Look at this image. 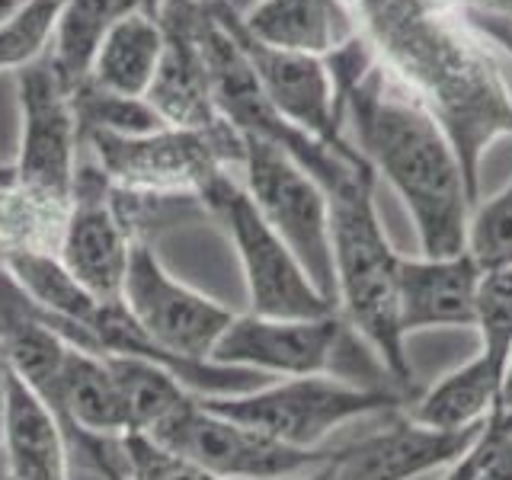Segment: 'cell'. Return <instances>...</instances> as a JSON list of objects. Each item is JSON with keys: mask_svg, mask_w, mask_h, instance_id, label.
<instances>
[{"mask_svg": "<svg viewBox=\"0 0 512 480\" xmlns=\"http://www.w3.org/2000/svg\"><path fill=\"white\" fill-rule=\"evenodd\" d=\"M356 148L375 176H384L416 224L423 256L468 250L474 192L464 180L452 138L436 116L384 68V61L349 93L343 109Z\"/></svg>", "mask_w": 512, "mask_h": 480, "instance_id": "cell-1", "label": "cell"}, {"mask_svg": "<svg viewBox=\"0 0 512 480\" xmlns=\"http://www.w3.org/2000/svg\"><path fill=\"white\" fill-rule=\"evenodd\" d=\"M375 170L359 167L327 192L330 240L336 269V311L375 346L397 384L416 400V381L407 336L397 320V269L400 253L391 247L375 205Z\"/></svg>", "mask_w": 512, "mask_h": 480, "instance_id": "cell-2", "label": "cell"}, {"mask_svg": "<svg viewBox=\"0 0 512 480\" xmlns=\"http://www.w3.org/2000/svg\"><path fill=\"white\" fill-rule=\"evenodd\" d=\"M122 304L141 333L164 352L170 372L199 397L247 394L272 381L244 368L215 365L212 352L237 317L221 301L173 279L148 240H135L128 260Z\"/></svg>", "mask_w": 512, "mask_h": 480, "instance_id": "cell-3", "label": "cell"}, {"mask_svg": "<svg viewBox=\"0 0 512 480\" xmlns=\"http://www.w3.org/2000/svg\"><path fill=\"white\" fill-rule=\"evenodd\" d=\"M215 365L244 368L263 378L330 375L372 391L410 394L381 362L375 346L340 311L320 317H260L237 314L212 352ZM413 404V400H410Z\"/></svg>", "mask_w": 512, "mask_h": 480, "instance_id": "cell-4", "label": "cell"}, {"mask_svg": "<svg viewBox=\"0 0 512 480\" xmlns=\"http://www.w3.org/2000/svg\"><path fill=\"white\" fill-rule=\"evenodd\" d=\"M80 151H87L122 192L199 199L215 176L240 167L244 138L221 119L212 128H160L132 138L90 132L80 135Z\"/></svg>", "mask_w": 512, "mask_h": 480, "instance_id": "cell-5", "label": "cell"}, {"mask_svg": "<svg viewBox=\"0 0 512 480\" xmlns=\"http://www.w3.org/2000/svg\"><path fill=\"white\" fill-rule=\"evenodd\" d=\"M199 400L208 410L247 423L292 448H324L330 432L352 420L410 410V400L394 391L356 388L330 375L272 378L247 394Z\"/></svg>", "mask_w": 512, "mask_h": 480, "instance_id": "cell-6", "label": "cell"}, {"mask_svg": "<svg viewBox=\"0 0 512 480\" xmlns=\"http://www.w3.org/2000/svg\"><path fill=\"white\" fill-rule=\"evenodd\" d=\"M199 205L208 218L221 224L237 250L250 295V314L320 317L336 311V304L311 282L285 240L266 224L244 183H237L231 173H221L199 192Z\"/></svg>", "mask_w": 512, "mask_h": 480, "instance_id": "cell-7", "label": "cell"}, {"mask_svg": "<svg viewBox=\"0 0 512 480\" xmlns=\"http://www.w3.org/2000/svg\"><path fill=\"white\" fill-rule=\"evenodd\" d=\"M244 138V189L266 224L295 253L311 282L336 304V269L330 240V202L311 173L263 138Z\"/></svg>", "mask_w": 512, "mask_h": 480, "instance_id": "cell-8", "label": "cell"}, {"mask_svg": "<svg viewBox=\"0 0 512 480\" xmlns=\"http://www.w3.org/2000/svg\"><path fill=\"white\" fill-rule=\"evenodd\" d=\"M148 436L196 461L218 480H295L324 468L340 452V445L292 448L247 423L208 410L199 397H192Z\"/></svg>", "mask_w": 512, "mask_h": 480, "instance_id": "cell-9", "label": "cell"}, {"mask_svg": "<svg viewBox=\"0 0 512 480\" xmlns=\"http://www.w3.org/2000/svg\"><path fill=\"white\" fill-rule=\"evenodd\" d=\"M16 96L23 116L20 157L13 164L16 186L71 205L80 160V125L71 90L61 84L48 55L16 71Z\"/></svg>", "mask_w": 512, "mask_h": 480, "instance_id": "cell-10", "label": "cell"}, {"mask_svg": "<svg viewBox=\"0 0 512 480\" xmlns=\"http://www.w3.org/2000/svg\"><path fill=\"white\" fill-rule=\"evenodd\" d=\"M132 247L135 237L116 208L112 183L96 160L80 151L68 221L55 253L58 263L96 301H122Z\"/></svg>", "mask_w": 512, "mask_h": 480, "instance_id": "cell-11", "label": "cell"}, {"mask_svg": "<svg viewBox=\"0 0 512 480\" xmlns=\"http://www.w3.org/2000/svg\"><path fill=\"white\" fill-rule=\"evenodd\" d=\"M215 20L231 32V39L250 61L253 77L266 100L282 119H288L301 132L320 138L336 151H356V144L346 138V125L336 116L333 106V84L324 68V58L285 52V48H272L256 42L240 23V13L228 0H215L205 7Z\"/></svg>", "mask_w": 512, "mask_h": 480, "instance_id": "cell-12", "label": "cell"}, {"mask_svg": "<svg viewBox=\"0 0 512 480\" xmlns=\"http://www.w3.org/2000/svg\"><path fill=\"white\" fill-rule=\"evenodd\" d=\"M477 429L442 432L410 420L407 413L384 416V426L340 445L330 474L333 480H413L448 468L477 439Z\"/></svg>", "mask_w": 512, "mask_h": 480, "instance_id": "cell-13", "label": "cell"}, {"mask_svg": "<svg viewBox=\"0 0 512 480\" xmlns=\"http://www.w3.org/2000/svg\"><path fill=\"white\" fill-rule=\"evenodd\" d=\"M199 10L202 7L189 0H164L157 10V20L164 26V55L144 100L170 128H212L221 122L196 32Z\"/></svg>", "mask_w": 512, "mask_h": 480, "instance_id": "cell-14", "label": "cell"}, {"mask_svg": "<svg viewBox=\"0 0 512 480\" xmlns=\"http://www.w3.org/2000/svg\"><path fill=\"white\" fill-rule=\"evenodd\" d=\"M484 269L461 250L455 256H400L397 320L404 336L420 330H448L477 324V295Z\"/></svg>", "mask_w": 512, "mask_h": 480, "instance_id": "cell-15", "label": "cell"}, {"mask_svg": "<svg viewBox=\"0 0 512 480\" xmlns=\"http://www.w3.org/2000/svg\"><path fill=\"white\" fill-rule=\"evenodd\" d=\"M4 474L7 480H71L68 442L55 413L16 375L4 416Z\"/></svg>", "mask_w": 512, "mask_h": 480, "instance_id": "cell-16", "label": "cell"}, {"mask_svg": "<svg viewBox=\"0 0 512 480\" xmlns=\"http://www.w3.org/2000/svg\"><path fill=\"white\" fill-rule=\"evenodd\" d=\"M240 23L256 42L317 58L356 32L343 0H256Z\"/></svg>", "mask_w": 512, "mask_h": 480, "instance_id": "cell-17", "label": "cell"}, {"mask_svg": "<svg viewBox=\"0 0 512 480\" xmlns=\"http://www.w3.org/2000/svg\"><path fill=\"white\" fill-rule=\"evenodd\" d=\"M500 388L503 375L474 352L461 368L448 372L432 388H423V394L410 404L407 416L429 429L468 432L487 423V416L500 404Z\"/></svg>", "mask_w": 512, "mask_h": 480, "instance_id": "cell-18", "label": "cell"}, {"mask_svg": "<svg viewBox=\"0 0 512 480\" xmlns=\"http://www.w3.org/2000/svg\"><path fill=\"white\" fill-rule=\"evenodd\" d=\"M160 55H164V26L154 13L135 10L106 36L87 80L119 96H148Z\"/></svg>", "mask_w": 512, "mask_h": 480, "instance_id": "cell-19", "label": "cell"}, {"mask_svg": "<svg viewBox=\"0 0 512 480\" xmlns=\"http://www.w3.org/2000/svg\"><path fill=\"white\" fill-rule=\"evenodd\" d=\"M135 10H144L141 0H64L48 48V61L64 87L84 84L106 36Z\"/></svg>", "mask_w": 512, "mask_h": 480, "instance_id": "cell-20", "label": "cell"}, {"mask_svg": "<svg viewBox=\"0 0 512 480\" xmlns=\"http://www.w3.org/2000/svg\"><path fill=\"white\" fill-rule=\"evenodd\" d=\"M112 375H116L122 397L132 416V432H154L164 426L170 416L180 413L192 397L186 384L167 372L164 365L148 359H128V356H106Z\"/></svg>", "mask_w": 512, "mask_h": 480, "instance_id": "cell-21", "label": "cell"}, {"mask_svg": "<svg viewBox=\"0 0 512 480\" xmlns=\"http://www.w3.org/2000/svg\"><path fill=\"white\" fill-rule=\"evenodd\" d=\"M71 103L77 112L80 135L106 132V135L132 138V135H151L160 132V128H170L144 96H119L100 90L90 80L71 90Z\"/></svg>", "mask_w": 512, "mask_h": 480, "instance_id": "cell-22", "label": "cell"}, {"mask_svg": "<svg viewBox=\"0 0 512 480\" xmlns=\"http://www.w3.org/2000/svg\"><path fill=\"white\" fill-rule=\"evenodd\" d=\"M474 330L480 333L477 356L506 378V365L512 359V266L484 272Z\"/></svg>", "mask_w": 512, "mask_h": 480, "instance_id": "cell-23", "label": "cell"}, {"mask_svg": "<svg viewBox=\"0 0 512 480\" xmlns=\"http://www.w3.org/2000/svg\"><path fill=\"white\" fill-rule=\"evenodd\" d=\"M64 0H26L0 23V71H20L48 55Z\"/></svg>", "mask_w": 512, "mask_h": 480, "instance_id": "cell-24", "label": "cell"}, {"mask_svg": "<svg viewBox=\"0 0 512 480\" xmlns=\"http://www.w3.org/2000/svg\"><path fill=\"white\" fill-rule=\"evenodd\" d=\"M442 480H512V410H493Z\"/></svg>", "mask_w": 512, "mask_h": 480, "instance_id": "cell-25", "label": "cell"}, {"mask_svg": "<svg viewBox=\"0 0 512 480\" xmlns=\"http://www.w3.org/2000/svg\"><path fill=\"white\" fill-rule=\"evenodd\" d=\"M468 253L484 272L512 266V183L484 205H474L468 224Z\"/></svg>", "mask_w": 512, "mask_h": 480, "instance_id": "cell-26", "label": "cell"}, {"mask_svg": "<svg viewBox=\"0 0 512 480\" xmlns=\"http://www.w3.org/2000/svg\"><path fill=\"white\" fill-rule=\"evenodd\" d=\"M125 442V477L128 480H218L202 471L196 461L173 452L148 432H128Z\"/></svg>", "mask_w": 512, "mask_h": 480, "instance_id": "cell-27", "label": "cell"}, {"mask_svg": "<svg viewBox=\"0 0 512 480\" xmlns=\"http://www.w3.org/2000/svg\"><path fill=\"white\" fill-rule=\"evenodd\" d=\"M455 13L474 36L490 39L512 55V7H458Z\"/></svg>", "mask_w": 512, "mask_h": 480, "instance_id": "cell-28", "label": "cell"}, {"mask_svg": "<svg viewBox=\"0 0 512 480\" xmlns=\"http://www.w3.org/2000/svg\"><path fill=\"white\" fill-rule=\"evenodd\" d=\"M10 378H13V368L4 356V346H0V480H7V474H4V416H7Z\"/></svg>", "mask_w": 512, "mask_h": 480, "instance_id": "cell-29", "label": "cell"}, {"mask_svg": "<svg viewBox=\"0 0 512 480\" xmlns=\"http://www.w3.org/2000/svg\"><path fill=\"white\" fill-rule=\"evenodd\" d=\"M429 4L458 10V7H512V0H429Z\"/></svg>", "mask_w": 512, "mask_h": 480, "instance_id": "cell-30", "label": "cell"}, {"mask_svg": "<svg viewBox=\"0 0 512 480\" xmlns=\"http://www.w3.org/2000/svg\"><path fill=\"white\" fill-rule=\"evenodd\" d=\"M496 410H512V359L506 365V378H503V388H500V404Z\"/></svg>", "mask_w": 512, "mask_h": 480, "instance_id": "cell-31", "label": "cell"}, {"mask_svg": "<svg viewBox=\"0 0 512 480\" xmlns=\"http://www.w3.org/2000/svg\"><path fill=\"white\" fill-rule=\"evenodd\" d=\"M23 4H26V0H0V23H4L7 16H13Z\"/></svg>", "mask_w": 512, "mask_h": 480, "instance_id": "cell-32", "label": "cell"}, {"mask_svg": "<svg viewBox=\"0 0 512 480\" xmlns=\"http://www.w3.org/2000/svg\"><path fill=\"white\" fill-rule=\"evenodd\" d=\"M228 4H231V7H234L237 13H247V10H250V7L256 4V0H228Z\"/></svg>", "mask_w": 512, "mask_h": 480, "instance_id": "cell-33", "label": "cell"}, {"mask_svg": "<svg viewBox=\"0 0 512 480\" xmlns=\"http://www.w3.org/2000/svg\"><path fill=\"white\" fill-rule=\"evenodd\" d=\"M141 4H144V10L157 16V10H160V4H164V0H141Z\"/></svg>", "mask_w": 512, "mask_h": 480, "instance_id": "cell-34", "label": "cell"}, {"mask_svg": "<svg viewBox=\"0 0 512 480\" xmlns=\"http://www.w3.org/2000/svg\"><path fill=\"white\" fill-rule=\"evenodd\" d=\"M189 4H196V7H208V4H215V0H189Z\"/></svg>", "mask_w": 512, "mask_h": 480, "instance_id": "cell-35", "label": "cell"}]
</instances>
